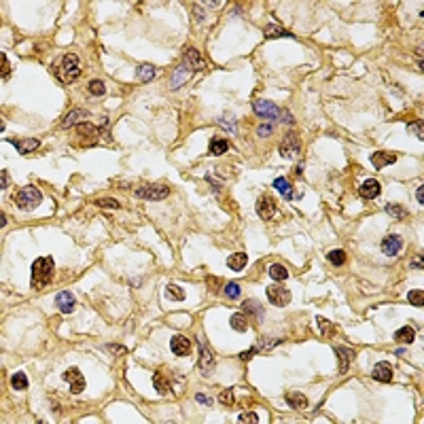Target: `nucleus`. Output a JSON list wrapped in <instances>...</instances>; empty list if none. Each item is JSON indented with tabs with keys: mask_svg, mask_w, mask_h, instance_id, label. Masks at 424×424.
Returning <instances> with one entry per match:
<instances>
[{
	"mask_svg": "<svg viewBox=\"0 0 424 424\" xmlns=\"http://www.w3.org/2000/svg\"><path fill=\"white\" fill-rule=\"evenodd\" d=\"M170 350L176 356H189L191 354V341L185 335H174L170 339Z\"/></svg>",
	"mask_w": 424,
	"mask_h": 424,
	"instance_id": "nucleus-14",
	"label": "nucleus"
},
{
	"mask_svg": "<svg viewBox=\"0 0 424 424\" xmlns=\"http://www.w3.org/2000/svg\"><path fill=\"white\" fill-rule=\"evenodd\" d=\"M166 297L172 299V301H183L185 299V291L178 284H168L166 287Z\"/></svg>",
	"mask_w": 424,
	"mask_h": 424,
	"instance_id": "nucleus-32",
	"label": "nucleus"
},
{
	"mask_svg": "<svg viewBox=\"0 0 424 424\" xmlns=\"http://www.w3.org/2000/svg\"><path fill=\"white\" fill-rule=\"evenodd\" d=\"M403 251V237L397 234H388L384 240H382V253L386 257H397V254Z\"/></svg>",
	"mask_w": 424,
	"mask_h": 424,
	"instance_id": "nucleus-9",
	"label": "nucleus"
},
{
	"mask_svg": "<svg viewBox=\"0 0 424 424\" xmlns=\"http://www.w3.org/2000/svg\"><path fill=\"white\" fill-rule=\"evenodd\" d=\"M271 134H274V125L271 123H261L257 127V136H261V138H267V136H271Z\"/></svg>",
	"mask_w": 424,
	"mask_h": 424,
	"instance_id": "nucleus-42",
	"label": "nucleus"
},
{
	"mask_svg": "<svg viewBox=\"0 0 424 424\" xmlns=\"http://www.w3.org/2000/svg\"><path fill=\"white\" fill-rule=\"evenodd\" d=\"M259 350H261V348H257V346H254V348H251V350H248V352H242V354H240V361H251V358H253V356H254V354H257Z\"/></svg>",
	"mask_w": 424,
	"mask_h": 424,
	"instance_id": "nucleus-45",
	"label": "nucleus"
},
{
	"mask_svg": "<svg viewBox=\"0 0 424 424\" xmlns=\"http://www.w3.org/2000/svg\"><path fill=\"white\" fill-rule=\"evenodd\" d=\"M28 384H30V382H28V375L24 371H15V373L11 375V386H13L15 390H26Z\"/></svg>",
	"mask_w": 424,
	"mask_h": 424,
	"instance_id": "nucleus-28",
	"label": "nucleus"
},
{
	"mask_svg": "<svg viewBox=\"0 0 424 424\" xmlns=\"http://www.w3.org/2000/svg\"><path fill=\"white\" fill-rule=\"evenodd\" d=\"M183 66L187 68V70H191V72L202 70V68H204V60H202L200 51H197V49H187V51H185Z\"/></svg>",
	"mask_w": 424,
	"mask_h": 424,
	"instance_id": "nucleus-13",
	"label": "nucleus"
},
{
	"mask_svg": "<svg viewBox=\"0 0 424 424\" xmlns=\"http://www.w3.org/2000/svg\"><path fill=\"white\" fill-rule=\"evenodd\" d=\"M411 267H414V270H422V267H424L422 265V254H418V257L411 261Z\"/></svg>",
	"mask_w": 424,
	"mask_h": 424,
	"instance_id": "nucleus-51",
	"label": "nucleus"
},
{
	"mask_svg": "<svg viewBox=\"0 0 424 424\" xmlns=\"http://www.w3.org/2000/svg\"><path fill=\"white\" fill-rule=\"evenodd\" d=\"M62 380L68 384V388H70L72 394H81V392L85 390V377H83V373H81L77 367H70V369L64 371Z\"/></svg>",
	"mask_w": 424,
	"mask_h": 424,
	"instance_id": "nucleus-8",
	"label": "nucleus"
},
{
	"mask_svg": "<svg viewBox=\"0 0 424 424\" xmlns=\"http://www.w3.org/2000/svg\"><path fill=\"white\" fill-rule=\"evenodd\" d=\"M40 202H43V193L34 185H28V187L19 189L15 195V204L21 210H34V208L40 206Z\"/></svg>",
	"mask_w": 424,
	"mask_h": 424,
	"instance_id": "nucleus-4",
	"label": "nucleus"
},
{
	"mask_svg": "<svg viewBox=\"0 0 424 424\" xmlns=\"http://www.w3.org/2000/svg\"><path fill=\"white\" fill-rule=\"evenodd\" d=\"M394 339L401 341V344H414V339H416V329H411V327H401L397 333H394Z\"/></svg>",
	"mask_w": 424,
	"mask_h": 424,
	"instance_id": "nucleus-27",
	"label": "nucleus"
},
{
	"mask_svg": "<svg viewBox=\"0 0 424 424\" xmlns=\"http://www.w3.org/2000/svg\"><path fill=\"white\" fill-rule=\"evenodd\" d=\"M358 195L363 197V200H375L377 195H380V183L375 181V178H367L361 189H358Z\"/></svg>",
	"mask_w": 424,
	"mask_h": 424,
	"instance_id": "nucleus-16",
	"label": "nucleus"
},
{
	"mask_svg": "<svg viewBox=\"0 0 424 424\" xmlns=\"http://www.w3.org/2000/svg\"><path fill=\"white\" fill-rule=\"evenodd\" d=\"M227 149H229V142L223 140V138H214V140L210 142V147H208L210 155H223Z\"/></svg>",
	"mask_w": 424,
	"mask_h": 424,
	"instance_id": "nucleus-31",
	"label": "nucleus"
},
{
	"mask_svg": "<svg viewBox=\"0 0 424 424\" xmlns=\"http://www.w3.org/2000/svg\"><path fill=\"white\" fill-rule=\"evenodd\" d=\"M237 422H248V424H257L259 422V416L254 414V411H244V414L237 416Z\"/></svg>",
	"mask_w": 424,
	"mask_h": 424,
	"instance_id": "nucleus-41",
	"label": "nucleus"
},
{
	"mask_svg": "<svg viewBox=\"0 0 424 424\" xmlns=\"http://www.w3.org/2000/svg\"><path fill=\"white\" fill-rule=\"evenodd\" d=\"M89 91H91V96L100 98V96H104V94H106V85H104L102 81L94 79V81H89Z\"/></svg>",
	"mask_w": 424,
	"mask_h": 424,
	"instance_id": "nucleus-38",
	"label": "nucleus"
},
{
	"mask_svg": "<svg viewBox=\"0 0 424 424\" xmlns=\"http://www.w3.org/2000/svg\"><path fill=\"white\" fill-rule=\"evenodd\" d=\"M409 304L416 305V307H422L424 305V291L422 288H416V291H409Z\"/></svg>",
	"mask_w": 424,
	"mask_h": 424,
	"instance_id": "nucleus-39",
	"label": "nucleus"
},
{
	"mask_svg": "<svg viewBox=\"0 0 424 424\" xmlns=\"http://www.w3.org/2000/svg\"><path fill=\"white\" fill-rule=\"evenodd\" d=\"M287 403L291 405L293 409H305V407H307L305 394H304V392H297V390H293V392L287 394Z\"/></svg>",
	"mask_w": 424,
	"mask_h": 424,
	"instance_id": "nucleus-23",
	"label": "nucleus"
},
{
	"mask_svg": "<svg viewBox=\"0 0 424 424\" xmlns=\"http://www.w3.org/2000/svg\"><path fill=\"white\" fill-rule=\"evenodd\" d=\"M200 371L204 375H210L212 373V369H214V365H217V361H214V352L208 348V344H202V348H200Z\"/></svg>",
	"mask_w": 424,
	"mask_h": 424,
	"instance_id": "nucleus-10",
	"label": "nucleus"
},
{
	"mask_svg": "<svg viewBox=\"0 0 424 424\" xmlns=\"http://www.w3.org/2000/svg\"><path fill=\"white\" fill-rule=\"evenodd\" d=\"M7 185H9V172L7 170H2L0 172V189H7Z\"/></svg>",
	"mask_w": 424,
	"mask_h": 424,
	"instance_id": "nucleus-49",
	"label": "nucleus"
},
{
	"mask_svg": "<svg viewBox=\"0 0 424 424\" xmlns=\"http://www.w3.org/2000/svg\"><path fill=\"white\" fill-rule=\"evenodd\" d=\"M225 295H227L229 299H237V297L242 295L240 284H236V282H227V284H225Z\"/></svg>",
	"mask_w": 424,
	"mask_h": 424,
	"instance_id": "nucleus-40",
	"label": "nucleus"
},
{
	"mask_svg": "<svg viewBox=\"0 0 424 424\" xmlns=\"http://www.w3.org/2000/svg\"><path fill=\"white\" fill-rule=\"evenodd\" d=\"M270 276L274 278V280H287V278H288V271H287V267H284V265L274 263V265L270 267Z\"/></svg>",
	"mask_w": 424,
	"mask_h": 424,
	"instance_id": "nucleus-36",
	"label": "nucleus"
},
{
	"mask_svg": "<svg viewBox=\"0 0 424 424\" xmlns=\"http://www.w3.org/2000/svg\"><path fill=\"white\" fill-rule=\"evenodd\" d=\"M55 304H57V307H60L62 314H72L74 305H77V299H74L68 291H64V293H57Z\"/></svg>",
	"mask_w": 424,
	"mask_h": 424,
	"instance_id": "nucleus-17",
	"label": "nucleus"
},
{
	"mask_svg": "<svg viewBox=\"0 0 424 424\" xmlns=\"http://www.w3.org/2000/svg\"><path fill=\"white\" fill-rule=\"evenodd\" d=\"M11 144L17 149V153L28 155V153H32V151H36L40 147V140H36V138H28V140H11Z\"/></svg>",
	"mask_w": 424,
	"mask_h": 424,
	"instance_id": "nucleus-20",
	"label": "nucleus"
},
{
	"mask_svg": "<svg viewBox=\"0 0 424 424\" xmlns=\"http://www.w3.org/2000/svg\"><path fill=\"white\" fill-rule=\"evenodd\" d=\"M316 324H318V331H321L322 338H333L335 331H338V327H335L333 322L327 321V318H322V316L316 318Z\"/></svg>",
	"mask_w": 424,
	"mask_h": 424,
	"instance_id": "nucleus-26",
	"label": "nucleus"
},
{
	"mask_svg": "<svg viewBox=\"0 0 424 424\" xmlns=\"http://www.w3.org/2000/svg\"><path fill=\"white\" fill-rule=\"evenodd\" d=\"M371 161H373V168L380 170L384 166H392L397 161V153H390V151H377V153L371 155Z\"/></svg>",
	"mask_w": 424,
	"mask_h": 424,
	"instance_id": "nucleus-15",
	"label": "nucleus"
},
{
	"mask_svg": "<svg viewBox=\"0 0 424 424\" xmlns=\"http://www.w3.org/2000/svg\"><path fill=\"white\" fill-rule=\"evenodd\" d=\"M253 108H254V113H257V115H261V117H263V119L284 121V123H288V125L293 123L291 113H288V110H280V108H278L274 102H270V100H257V102L253 104Z\"/></svg>",
	"mask_w": 424,
	"mask_h": 424,
	"instance_id": "nucleus-2",
	"label": "nucleus"
},
{
	"mask_svg": "<svg viewBox=\"0 0 424 424\" xmlns=\"http://www.w3.org/2000/svg\"><path fill=\"white\" fill-rule=\"evenodd\" d=\"M168 195H170V189L166 185H144V187L136 189V197H142V200H149V202L166 200Z\"/></svg>",
	"mask_w": 424,
	"mask_h": 424,
	"instance_id": "nucleus-7",
	"label": "nucleus"
},
{
	"mask_svg": "<svg viewBox=\"0 0 424 424\" xmlns=\"http://www.w3.org/2000/svg\"><path fill=\"white\" fill-rule=\"evenodd\" d=\"M242 310L246 312V318H248V316H254V318H257V322H261V321L265 318V310H263V305H261L259 301H254V299L244 301V304H242Z\"/></svg>",
	"mask_w": 424,
	"mask_h": 424,
	"instance_id": "nucleus-19",
	"label": "nucleus"
},
{
	"mask_svg": "<svg viewBox=\"0 0 424 424\" xmlns=\"http://www.w3.org/2000/svg\"><path fill=\"white\" fill-rule=\"evenodd\" d=\"M96 206H102V208H119V202L117 200H96Z\"/></svg>",
	"mask_w": 424,
	"mask_h": 424,
	"instance_id": "nucleus-43",
	"label": "nucleus"
},
{
	"mask_svg": "<svg viewBox=\"0 0 424 424\" xmlns=\"http://www.w3.org/2000/svg\"><path fill=\"white\" fill-rule=\"evenodd\" d=\"M136 77L144 81V83H149V81H153L157 77V68H155L153 64H140V66L136 68Z\"/></svg>",
	"mask_w": 424,
	"mask_h": 424,
	"instance_id": "nucleus-22",
	"label": "nucleus"
},
{
	"mask_svg": "<svg viewBox=\"0 0 424 424\" xmlns=\"http://www.w3.org/2000/svg\"><path fill=\"white\" fill-rule=\"evenodd\" d=\"M257 214L263 220H270L276 214V202L270 195H261L257 200Z\"/></svg>",
	"mask_w": 424,
	"mask_h": 424,
	"instance_id": "nucleus-11",
	"label": "nucleus"
},
{
	"mask_svg": "<svg viewBox=\"0 0 424 424\" xmlns=\"http://www.w3.org/2000/svg\"><path fill=\"white\" fill-rule=\"evenodd\" d=\"M229 324H231V329H234V331H237V333H246V329H248V318H246V314H240V312H236V314L229 318Z\"/></svg>",
	"mask_w": 424,
	"mask_h": 424,
	"instance_id": "nucleus-25",
	"label": "nucleus"
},
{
	"mask_svg": "<svg viewBox=\"0 0 424 424\" xmlns=\"http://www.w3.org/2000/svg\"><path fill=\"white\" fill-rule=\"evenodd\" d=\"M263 34H265V38H274V36H288V38H291V36H293L291 32L282 30V28L276 26V24H267V26L263 28Z\"/></svg>",
	"mask_w": 424,
	"mask_h": 424,
	"instance_id": "nucleus-30",
	"label": "nucleus"
},
{
	"mask_svg": "<svg viewBox=\"0 0 424 424\" xmlns=\"http://www.w3.org/2000/svg\"><path fill=\"white\" fill-rule=\"evenodd\" d=\"M278 151H280L282 157H287V159H295V157L299 155V151H301L299 136H297L295 132H288L287 136L282 138V142H280V147H278Z\"/></svg>",
	"mask_w": 424,
	"mask_h": 424,
	"instance_id": "nucleus-6",
	"label": "nucleus"
},
{
	"mask_svg": "<svg viewBox=\"0 0 424 424\" xmlns=\"http://www.w3.org/2000/svg\"><path fill=\"white\" fill-rule=\"evenodd\" d=\"M371 377H373L375 382H384V384H388V382H392V367L388 363H377L373 371H371Z\"/></svg>",
	"mask_w": 424,
	"mask_h": 424,
	"instance_id": "nucleus-18",
	"label": "nucleus"
},
{
	"mask_svg": "<svg viewBox=\"0 0 424 424\" xmlns=\"http://www.w3.org/2000/svg\"><path fill=\"white\" fill-rule=\"evenodd\" d=\"M231 397H234V392L225 390L223 394H220V403H223V405H234V399H231Z\"/></svg>",
	"mask_w": 424,
	"mask_h": 424,
	"instance_id": "nucleus-46",
	"label": "nucleus"
},
{
	"mask_svg": "<svg viewBox=\"0 0 424 424\" xmlns=\"http://www.w3.org/2000/svg\"><path fill=\"white\" fill-rule=\"evenodd\" d=\"M55 271V263L53 257H38L32 263V288L34 291H40L51 282Z\"/></svg>",
	"mask_w": 424,
	"mask_h": 424,
	"instance_id": "nucleus-1",
	"label": "nucleus"
},
{
	"mask_svg": "<svg viewBox=\"0 0 424 424\" xmlns=\"http://www.w3.org/2000/svg\"><path fill=\"white\" fill-rule=\"evenodd\" d=\"M153 386H155V390H157L159 394H170V386H168L166 377L161 375V373H155V375H153Z\"/></svg>",
	"mask_w": 424,
	"mask_h": 424,
	"instance_id": "nucleus-35",
	"label": "nucleus"
},
{
	"mask_svg": "<svg viewBox=\"0 0 424 424\" xmlns=\"http://www.w3.org/2000/svg\"><path fill=\"white\" fill-rule=\"evenodd\" d=\"M280 344V339H263L261 341V348H265V350H271L274 346Z\"/></svg>",
	"mask_w": 424,
	"mask_h": 424,
	"instance_id": "nucleus-48",
	"label": "nucleus"
},
{
	"mask_svg": "<svg viewBox=\"0 0 424 424\" xmlns=\"http://www.w3.org/2000/svg\"><path fill=\"white\" fill-rule=\"evenodd\" d=\"M274 189L280 191V195H284L287 200H291V197H293V187H291V183H288L284 176L276 178V181H274Z\"/></svg>",
	"mask_w": 424,
	"mask_h": 424,
	"instance_id": "nucleus-29",
	"label": "nucleus"
},
{
	"mask_svg": "<svg viewBox=\"0 0 424 424\" xmlns=\"http://www.w3.org/2000/svg\"><path fill=\"white\" fill-rule=\"evenodd\" d=\"M79 62H81L79 55H74V53H68V55L62 57L60 70H57V79H60L64 85H68V83H72V81L79 79V74H81Z\"/></svg>",
	"mask_w": 424,
	"mask_h": 424,
	"instance_id": "nucleus-3",
	"label": "nucleus"
},
{
	"mask_svg": "<svg viewBox=\"0 0 424 424\" xmlns=\"http://www.w3.org/2000/svg\"><path fill=\"white\" fill-rule=\"evenodd\" d=\"M333 352L338 354V361H339V373H346L348 369H350V365L354 361V350L352 348H346V346H335Z\"/></svg>",
	"mask_w": 424,
	"mask_h": 424,
	"instance_id": "nucleus-12",
	"label": "nucleus"
},
{
	"mask_svg": "<svg viewBox=\"0 0 424 424\" xmlns=\"http://www.w3.org/2000/svg\"><path fill=\"white\" fill-rule=\"evenodd\" d=\"M87 117H89V113H87V110L74 108V110H70V115L62 121V127H64V130H68V127H72V123H81V121L87 119Z\"/></svg>",
	"mask_w": 424,
	"mask_h": 424,
	"instance_id": "nucleus-21",
	"label": "nucleus"
},
{
	"mask_svg": "<svg viewBox=\"0 0 424 424\" xmlns=\"http://www.w3.org/2000/svg\"><path fill=\"white\" fill-rule=\"evenodd\" d=\"M246 263H248L246 253H234V254H229V259H227V265L234 271H242L244 267H246Z\"/></svg>",
	"mask_w": 424,
	"mask_h": 424,
	"instance_id": "nucleus-24",
	"label": "nucleus"
},
{
	"mask_svg": "<svg viewBox=\"0 0 424 424\" xmlns=\"http://www.w3.org/2000/svg\"><path fill=\"white\" fill-rule=\"evenodd\" d=\"M422 193H424V187L420 185V187H418V191H416V195H418V202H420V204H424V197H422Z\"/></svg>",
	"mask_w": 424,
	"mask_h": 424,
	"instance_id": "nucleus-53",
	"label": "nucleus"
},
{
	"mask_svg": "<svg viewBox=\"0 0 424 424\" xmlns=\"http://www.w3.org/2000/svg\"><path fill=\"white\" fill-rule=\"evenodd\" d=\"M189 74H191V70H187V68H185V66H181V70H176V72H174V79L170 81V87H172V89H176L178 85H183L185 81L189 79Z\"/></svg>",
	"mask_w": 424,
	"mask_h": 424,
	"instance_id": "nucleus-34",
	"label": "nucleus"
},
{
	"mask_svg": "<svg viewBox=\"0 0 424 424\" xmlns=\"http://www.w3.org/2000/svg\"><path fill=\"white\" fill-rule=\"evenodd\" d=\"M265 295H267V299H270V304L271 305H276V307H284V305H288L291 304V291H288L287 287H282L280 282H276V284H270V287L265 288Z\"/></svg>",
	"mask_w": 424,
	"mask_h": 424,
	"instance_id": "nucleus-5",
	"label": "nucleus"
},
{
	"mask_svg": "<svg viewBox=\"0 0 424 424\" xmlns=\"http://www.w3.org/2000/svg\"><path fill=\"white\" fill-rule=\"evenodd\" d=\"M0 60H2V79H7L9 77V72H7V55H0Z\"/></svg>",
	"mask_w": 424,
	"mask_h": 424,
	"instance_id": "nucleus-52",
	"label": "nucleus"
},
{
	"mask_svg": "<svg viewBox=\"0 0 424 424\" xmlns=\"http://www.w3.org/2000/svg\"><path fill=\"white\" fill-rule=\"evenodd\" d=\"M384 210L390 214L392 219H405L407 217V210H405L403 206H399V204H392V202H388V204L384 206Z\"/></svg>",
	"mask_w": 424,
	"mask_h": 424,
	"instance_id": "nucleus-33",
	"label": "nucleus"
},
{
	"mask_svg": "<svg viewBox=\"0 0 424 424\" xmlns=\"http://www.w3.org/2000/svg\"><path fill=\"white\" fill-rule=\"evenodd\" d=\"M409 130H411V132H414V134H416V136H418V138H420V140H422V138H424V134H422V121H420V119H418V121H414V123H409Z\"/></svg>",
	"mask_w": 424,
	"mask_h": 424,
	"instance_id": "nucleus-44",
	"label": "nucleus"
},
{
	"mask_svg": "<svg viewBox=\"0 0 424 424\" xmlns=\"http://www.w3.org/2000/svg\"><path fill=\"white\" fill-rule=\"evenodd\" d=\"M106 348H108L110 352H115V354H125V352H127V348L121 346V344H108Z\"/></svg>",
	"mask_w": 424,
	"mask_h": 424,
	"instance_id": "nucleus-47",
	"label": "nucleus"
},
{
	"mask_svg": "<svg viewBox=\"0 0 424 424\" xmlns=\"http://www.w3.org/2000/svg\"><path fill=\"white\" fill-rule=\"evenodd\" d=\"M327 261H329V263H333L335 267H339V265L346 263V253L344 251H329L327 253Z\"/></svg>",
	"mask_w": 424,
	"mask_h": 424,
	"instance_id": "nucleus-37",
	"label": "nucleus"
},
{
	"mask_svg": "<svg viewBox=\"0 0 424 424\" xmlns=\"http://www.w3.org/2000/svg\"><path fill=\"white\" fill-rule=\"evenodd\" d=\"M195 399H197V403H202V405H212V401L208 399L206 394H202V392H200V394H195Z\"/></svg>",
	"mask_w": 424,
	"mask_h": 424,
	"instance_id": "nucleus-50",
	"label": "nucleus"
}]
</instances>
